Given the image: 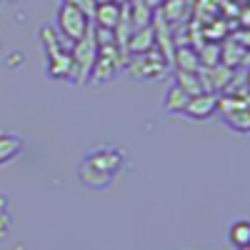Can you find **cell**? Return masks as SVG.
Wrapping results in <instances>:
<instances>
[{
	"mask_svg": "<svg viewBox=\"0 0 250 250\" xmlns=\"http://www.w3.org/2000/svg\"><path fill=\"white\" fill-rule=\"evenodd\" d=\"M248 85H250V73H248Z\"/></svg>",
	"mask_w": 250,
	"mask_h": 250,
	"instance_id": "22",
	"label": "cell"
},
{
	"mask_svg": "<svg viewBox=\"0 0 250 250\" xmlns=\"http://www.w3.org/2000/svg\"><path fill=\"white\" fill-rule=\"evenodd\" d=\"M170 60L165 58L160 50H148V53H138V55H130L125 60V70H128L133 78H143V80H158L165 75L168 70Z\"/></svg>",
	"mask_w": 250,
	"mask_h": 250,
	"instance_id": "4",
	"label": "cell"
},
{
	"mask_svg": "<svg viewBox=\"0 0 250 250\" xmlns=\"http://www.w3.org/2000/svg\"><path fill=\"white\" fill-rule=\"evenodd\" d=\"M183 113L193 120H208L213 113H218V95L215 93H200V95L188 98V105Z\"/></svg>",
	"mask_w": 250,
	"mask_h": 250,
	"instance_id": "6",
	"label": "cell"
},
{
	"mask_svg": "<svg viewBox=\"0 0 250 250\" xmlns=\"http://www.w3.org/2000/svg\"><path fill=\"white\" fill-rule=\"evenodd\" d=\"M115 3H118V5H130L133 0H115Z\"/></svg>",
	"mask_w": 250,
	"mask_h": 250,
	"instance_id": "19",
	"label": "cell"
},
{
	"mask_svg": "<svg viewBox=\"0 0 250 250\" xmlns=\"http://www.w3.org/2000/svg\"><path fill=\"white\" fill-rule=\"evenodd\" d=\"M120 18H123V5H118L115 0L110 3H100L95 15H93V25L100 28V30H115L120 25Z\"/></svg>",
	"mask_w": 250,
	"mask_h": 250,
	"instance_id": "7",
	"label": "cell"
},
{
	"mask_svg": "<svg viewBox=\"0 0 250 250\" xmlns=\"http://www.w3.org/2000/svg\"><path fill=\"white\" fill-rule=\"evenodd\" d=\"M83 163L90 165L93 170L113 178V175L118 173V168H120V163H123V155H120L115 148H100V150H93Z\"/></svg>",
	"mask_w": 250,
	"mask_h": 250,
	"instance_id": "5",
	"label": "cell"
},
{
	"mask_svg": "<svg viewBox=\"0 0 250 250\" xmlns=\"http://www.w3.org/2000/svg\"><path fill=\"white\" fill-rule=\"evenodd\" d=\"M235 250H250V245H243V248H235Z\"/></svg>",
	"mask_w": 250,
	"mask_h": 250,
	"instance_id": "20",
	"label": "cell"
},
{
	"mask_svg": "<svg viewBox=\"0 0 250 250\" xmlns=\"http://www.w3.org/2000/svg\"><path fill=\"white\" fill-rule=\"evenodd\" d=\"M175 85L185 93V95H200L205 93V85H203V78L200 73H188V70H175Z\"/></svg>",
	"mask_w": 250,
	"mask_h": 250,
	"instance_id": "10",
	"label": "cell"
},
{
	"mask_svg": "<svg viewBox=\"0 0 250 250\" xmlns=\"http://www.w3.org/2000/svg\"><path fill=\"white\" fill-rule=\"evenodd\" d=\"M228 240H230L235 248L250 245V220H235L228 230Z\"/></svg>",
	"mask_w": 250,
	"mask_h": 250,
	"instance_id": "13",
	"label": "cell"
},
{
	"mask_svg": "<svg viewBox=\"0 0 250 250\" xmlns=\"http://www.w3.org/2000/svg\"><path fill=\"white\" fill-rule=\"evenodd\" d=\"M185 10H188V0H165L158 13L165 18V23H178V20L185 18Z\"/></svg>",
	"mask_w": 250,
	"mask_h": 250,
	"instance_id": "12",
	"label": "cell"
},
{
	"mask_svg": "<svg viewBox=\"0 0 250 250\" xmlns=\"http://www.w3.org/2000/svg\"><path fill=\"white\" fill-rule=\"evenodd\" d=\"M70 58H73V70H70V83L73 85H83V83L90 80L93 65H95V58H98V40H95V30L90 28V33L73 43L70 48Z\"/></svg>",
	"mask_w": 250,
	"mask_h": 250,
	"instance_id": "2",
	"label": "cell"
},
{
	"mask_svg": "<svg viewBox=\"0 0 250 250\" xmlns=\"http://www.w3.org/2000/svg\"><path fill=\"white\" fill-rule=\"evenodd\" d=\"M225 118V123L230 125L233 130H238V133H250V103L245 108H240V110H235V113H228V115H223Z\"/></svg>",
	"mask_w": 250,
	"mask_h": 250,
	"instance_id": "14",
	"label": "cell"
},
{
	"mask_svg": "<svg viewBox=\"0 0 250 250\" xmlns=\"http://www.w3.org/2000/svg\"><path fill=\"white\" fill-rule=\"evenodd\" d=\"M198 55H200V68H215L223 62L220 60V45H213V43L205 45Z\"/></svg>",
	"mask_w": 250,
	"mask_h": 250,
	"instance_id": "17",
	"label": "cell"
},
{
	"mask_svg": "<svg viewBox=\"0 0 250 250\" xmlns=\"http://www.w3.org/2000/svg\"><path fill=\"white\" fill-rule=\"evenodd\" d=\"M40 38H43V48H45V73L53 80L60 78H70L73 70V58L70 50H65L60 45V33L55 28H43L40 30Z\"/></svg>",
	"mask_w": 250,
	"mask_h": 250,
	"instance_id": "1",
	"label": "cell"
},
{
	"mask_svg": "<svg viewBox=\"0 0 250 250\" xmlns=\"http://www.w3.org/2000/svg\"><path fill=\"white\" fill-rule=\"evenodd\" d=\"M173 65L175 70H188V73H200V55L190 45H180L173 53Z\"/></svg>",
	"mask_w": 250,
	"mask_h": 250,
	"instance_id": "9",
	"label": "cell"
},
{
	"mask_svg": "<svg viewBox=\"0 0 250 250\" xmlns=\"http://www.w3.org/2000/svg\"><path fill=\"white\" fill-rule=\"evenodd\" d=\"M23 153V138H18L13 133H0V165L10 163Z\"/></svg>",
	"mask_w": 250,
	"mask_h": 250,
	"instance_id": "11",
	"label": "cell"
},
{
	"mask_svg": "<svg viewBox=\"0 0 250 250\" xmlns=\"http://www.w3.org/2000/svg\"><path fill=\"white\" fill-rule=\"evenodd\" d=\"M90 28H93V20L83 10H78L73 3L62 0V5L58 10V28H55L60 33V38L70 40V43H78V40H83L90 33Z\"/></svg>",
	"mask_w": 250,
	"mask_h": 250,
	"instance_id": "3",
	"label": "cell"
},
{
	"mask_svg": "<svg viewBox=\"0 0 250 250\" xmlns=\"http://www.w3.org/2000/svg\"><path fill=\"white\" fill-rule=\"evenodd\" d=\"M100 3H110V0H98V5H100Z\"/></svg>",
	"mask_w": 250,
	"mask_h": 250,
	"instance_id": "21",
	"label": "cell"
},
{
	"mask_svg": "<svg viewBox=\"0 0 250 250\" xmlns=\"http://www.w3.org/2000/svg\"><path fill=\"white\" fill-rule=\"evenodd\" d=\"M80 180L85 183L88 188H105L113 178H108V175H103V173H98V170H93L90 165H85L83 163L80 165Z\"/></svg>",
	"mask_w": 250,
	"mask_h": 250,
	"instance_id": "16",
	"label": "cell"
},
{
	"mask_svg": "<svg viewBox=\"0 0 250 250\" xmlns=\"http://www.w3.org/2000/svg\"><path fill=\"white\" fill-rule=\"evenodd\" d=\"M68 3H73L78 10H83L90 20H93V15H95V10H98V0H68Z\"/></svg>",
	"mask_w": 250,
	"mask_h": 250,
	"instance_id": "18",
	"label": "cell"
},
{
	"mask_svg": "<svg viewBox=\"0 0 250 250\" xmlns=\"http://www.w3.org/2000/svg\"><path fill=\"white\" fill-rule=\"evenodd\" d=\"M188 98H190V95H185V93L175 85V83H173L170 90H168V95H165L163 105H165V110H168V113H183L185 105H188Z\"/></svg>",
	"mask_w": 250,
	"mask_h": 250,
	"instance_id": "15",
	"label": "cell"
},
{
	"mask_svg": "<svg viewBox=\"0 0 250 250\" xmlns=\"http://www.w3.org/2000/svg\"><path fill=\"white\" fill-rule=\"evenodd\" d=\"M155 48V28L148 25L143 30H135L128 40V58L130 55H138V53H148Z\"/></svg>",
	"mask_w": 250,
	"mask_h": 250,
	"instance_id": "8",
	"label": "cell"
}]
</instances>
